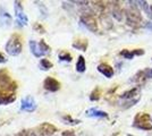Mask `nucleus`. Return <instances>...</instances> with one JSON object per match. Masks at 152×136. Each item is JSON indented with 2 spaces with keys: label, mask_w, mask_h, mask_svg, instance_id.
I'll use <instances>...</instances> for the list:
<instances>
[{
  "label": "nucleus",
  "mask_w": 152,
  "mask_h": 136,
  "mask_svg": "<svg viewBox=\"0 0 152 136\" xmlns=\"http://www.w3.org/2000/svg\"><path fill=\"white\" fill-rule=\"evenodd\" d=\"M22 38L18 34H14L10 36V39L8 40L6 44V51L10 56H17L22 51Z\"/></svg>",
  "instance_id": "obj_1"
},
{
  "label": "nucleus",
  "mask_w": 152,
  "mask_h": 136,
  "mask_svg": "<svg viewBox=\"0 0 152 136\" xmlns=\"http://www.w3.org/2000/svg\"><path fill=\"white\" fill-rule=\"evenodd\" d=\"M28 44H30L31 52L35 57H38V58L45 56V55H48V53L50 52V47L45 44V40H41L40 43H38V42L34 41V40H31Z\"/></svg>",
  "instance_id": "obj_2"
},
{
  "label": "nucleus",
  "mask_w": 152,
  "mask_h": 136,
  "mask_svg": "<svg viewBox=\"0 0 152 136\" xmlns=\"http://www.w3.org/2000/svg\"><path fill=\"white\" fill-rule=\"evenodd\" d=\"M16 87H17L16 83L12 81L10 76L7 74V71H0V89H2L5 91H14L16 90Z\"/></svg>",
  "instance_id": "obj_3"
},
{
  "label": "nucleus",
  "mask_w": 152,
  "mask_h": 136,
  "mask_svg": "<svg viewBox=\"0 0 152 136\" xmlns=\"http://www.w3.org/2000/svg\"><path fill=\"white\" fill-rule=\"evenodd\" d=\"M134 125L136 127H139V128H142V129H151L152 128L150 116L148 113H140V115H137V117L135 118Z\"/></svg>",
  "instance_id": "obj_4"
},
{
  "label": "nucleus",
  "mask_w": 152,
  "mask_h": 136,
  "mask_svg": "<svg viewBox=\"0 0 152 136\" xmlns=\"http://www.w3.org/2000/svg\"><path fill=\"white\" fill-rule=\"evenodd\" d=\"M15 16H16V22L18 23L19 26H25L28 23L27 16L23 12V7L18 1H15Z\"/></svg>",
  "instance_id": "obj_5"
},
{
  "label": "nucleus",
  "mask_w": 152,
  "mask_h": 136,
  "mask_svg": "<svg viewBox=\"0 0 152 136\" xmlns=\"http://www.w3.org/2000/svg\"><path fill=\"white\" fill-rule=\"evenodd\" d=\"M126 17H127V23H128L129 25L136 26L142 22V17H141L140 12L136 9V8H133V9L127 10Z\"/></svg>",
  "instance_id": "obj_6"
},
{
  "label": "nucleus",
  "mask_w": 152,
  "mask_h": 136,
  "mask_svg": "<svg viewBox=\"0 0 152 136\" xmlns=\"http://www.w3.org/2000/svg\"><path fill=\"white\" fill-rule=\"evenodd\" d=\"M81 23L83 25H85V27L90 30L91 32H96L98 30V25H96V20L95 18L91 15V14H85L81 17Z\"/></svg>",
  "instance_id": "obj_7"
},
{
  "label": "nucleus",
  "mask_w": 152,
  "mask_h": 136,
  "mask_svg": "<svg viewBox=\"0 0 152 136\" xmlns=\"http://www.w3.org/2000/svg\"><path fill=\"white\" fill-rule=\"evenodd\" d=\"M35 109H37V103H35V100L32 97H26L22 100V102H20V110L32 112Z\"/></svg>",
  "instance_id": "obj_8"
},
{
  "label": "nucleus",
  "mask_w": 152,
  "mask_h": 136,
  "mask_svg": "<svg viewBox=\"0 0 152 136\" xmlns=\"http://www.w3.org/2000/svg\"><path fill=\"white\" fill-rule=\"evenodd\" d=\"M38 130L41 135L50 136V135H53V134L57 132V128H56L53 125H51V124H49V123H43L38 127Z\"/></svg>",
  "instance_id": "obj_9"
},
{
  "label": "nucleus",
  "mask_w": 152,
  "mask_h": 136,
  "mask_svg": "<svg viewBox=\"0 0 152 136\" xmlns=\"http://www.w3.org/2000/svg\"><path fill=\"white\" fill-rule=\"evenodd\" d=\"M43 86L47 91H50V92H56L60 89V83L58 82L57 79L52 77H47L43 82Z\"/></svg>",
  "instance_id": "obj_10"
},
{
  "label": "nucleus",
  "mask_w": 152,
  "mask_h": 136,
  "mask_svg": "<svg viewBox=\"0 0 152 136\" xmlns=\"http://www.w3.org/2000/svg\"><path fill=\"white\" fill-rule=\"evenodd\" d=\"M98 71L108 78L113 77V75H114V69L109 65H107V64H100V65L98 66Z\"/></svg>",
  "instance_id": "obj_11"
},
{
  "label": "nucleus",
  "mask_w": 152,
  "mask_h": 136,
  "mask_svg": "<svg viewBox=\"0 0 152 136\" xmlns=\"http://www.w3.org/2000/svg\"><path fill=\"white\" fill-rule=\"evenodd\" d=\"M12 22V16L1 7L0 8V23L1 25H9Z\"/></svg>",
  "instance_id": "obj_12"
},
{
  "label": "nucleus",
  "mask_w": 152,
  "mask_h": 136,
  "mask_svg": "<svg viewBox=\"0 0 152 136\" xmlns=\"http://www.w3.org/2000/svg\"><path fill=\"white\" fill-rule=\"evenodd\" d=\"M15 100H16V97L13 95V94H4V93H0V105L12 103Z\"/></svg>",
  "instance_id": "obj_13"
},
{
  "label": "nucleus",
  "mask_w": 152,
  "mask_h": 136,
  "mask_svg": "<svg viewBox=\"0 0 152 136\" xmlns=\"http://www.w3.org/2000/svg\"><path fill=\"white\" fill-rule=\"evenodd\" d=\"M86 116L94 117V118H107L108 115L104 111L96 110V109H89V110L86 111Z\"/></svg>",
  "instance_id": "obj_14"
},
{
  "label": "nucleus",
  "mask_w": 152,
  "mask_h": 136,
  "mask_svg": "<svg viewBox=\"0 0 152 136\" xmlns=\"http://www.w3.org/2000/svg\"><path fill=\"white\" fill-rule=\"evenodd\" d=\"M139 93H140V87H134L132 90L123 93L121 97H123V99H133L135 95H139Z\"/></svg>",
  "instance_id": "obj_15"
},
{
  "label": "nucleus",
  "mask_w": 152,
  "mask_h": 136,
  "mask_svg": "<svg viewBox=\"0 0 152 136\" xmlns=\"http://www.w3.org/2000/svg\"><path fill=\"white\" fill-rule=\"evenodd\" d=\"M85 59L83 56H80L78 57V60H77V64H76V71H80V73H83L85 71Z\"/></svg>",
  "instance_id": "obj_16"
},
{
  "label": "nucleus",
  "mask_w": 152,
  "mask_h": 136,
  "mask_svg": "<svg viewBox=\"0 0 152 136\" xmlns=\"http://www.w3.org/2000/svg\"><path fill=\"white\" fill-rule=\"evenodd\" d=\"M86 45H88V42L86 41H76L75 43L73 44L74 48L76 49H78V50H82V51H85V49H86Z\"/></svg>",
  "instance_id": "obj_17"
},
{
  "label": "nucleus",
  "mask_w": 152,
  "mask_h": 136,
  "mask_svg": "<svg viewBox=\"0 0 152 136\" xmlns=\"http://www.w3.org/2000/svg\"><path fill=\"white\" fill-rule=\"evenodd\" d=\"M40 65H41V68L45 69V71L50 69L51 67H52V64H51L49 60H47V59H42V60L40 61Z\"/></svg>",
  "instance_id": "obj_18"
},
{
  "label": "nucleus",
  "mask_w": 152,
  "mask_h": 136,
  "mask_svg": "<svg viewBox=\"0 0 152 136\" xmlns=\"http://www.w3.org/2000/svg\"><path fill=\"white\" fill-rule=\"evenodd\" d=\"M59 59L61 60V61H72V56H70L69 53H67V52H61L60 55H59Z\"/></svg>",
  "instance_id": "obj_19"
},
{
  "label": "nucleus",
  "mask_w": 152,
  "mask_h": 136,
  "mask_svg": "<svg viewBox=\"0 0 152 136\" xmlns=\"http://www.w3.org/2000/svg\"><path fill=\"white\" fill-rule=\"evenodd\" d=\"M121 55L124 56L126 59H133V57L135 56L134 51H127V50H123V51L121 52Z\"/></svg>",
  "instance_id": "obj_20"
},
{
  "label": "nucleus",
  "mask_w": 152,
  "mask_h": 136,
  "mask_svg": "<svg viewBox=\"0 0 152 136\" xmlns=\"http://www.w3.org/2000/svg\"><path fill=\"white\" fill-rule=\"evenodd\" d=\"M99 97H100V90L99 89H96L92 92V94H91V97L90 99L92 100V101H95V100H99Z\"/></svg>",
  "instance_id": "obj_21"
},
{
  "label": "nucleus",
  "mask_w": 152,
  "mask_h": 136,
  "mask_svg": "<svg viewBox=\"0 0 152 136\" xmlns=\"http://www.w3.org/2000/svg\"><path fill=\"white\" fill-rule=\"evenodd\" d=\"M114 16L118 20H121V10L119 9V7H118V6H116V8L114 9Z\"/></svg>",
  "instance_id": "obj_22"
},
{
  "label": "nucleus",
  "mask_w": 152,
  "mask_h": 136,
  "mask_svg": "<svg viewBox=\"0 0 152 136\" xmlns=\"http://www.w3.org/2000/svg\"><path fill=\"white\" fill-rule=\"evenodd\" d=\"M63 119H64V120H65V121H66V123H65V124H67V121H69V124H72V125H75V124H78V123H80L78 120H73V119H72V118H70L69 116L64 117Z\"/></svg>",
  "instance_id": "obj_23"
},
{
  "label": "nucleus",
  "mask_w": 152,
  "mask_h": 136,
  "mask_svg": "<svg viewBox=\"0 0 152 136\" xmlns=\"http://www.w3.org/2000/svg\"><path fill=\"white\" fill-rule=\"evenodd\" d=\"M34 28H35V30H39V31H41V33H45V28H43L41 25H39V24H35V25H34Z\"/></svg>",
  "instance_id": "obj_24"
},
{
  "label": "nucleus",
  "mask_w": 152,
  "mask_h": 136,
  "mask_svg": "<svg viewBox=\"0 0 152 136\" xmlns=\"http://www.w3.org/2000/svg\"><path fill=\"white\" fill-rule=\"evenodd\" d=\"M63 136H74V132L72 130H67V132H64Z\"/></svg>",
  "instance_id": "obj_25"
},
{
  "label": "nucleus",
  "mask_w": 152,
  "mask_h": 136,
  "mask_svg": "<svg viewBox=\"0 0 152 136\" xmlns=\"http://www.w3.org/2000/svg\"><path fill=\"white\" fill-rule=\"evenodd\" d=\"M145 28L152 32V23H151V22H148V23H146V24H145Z\"/></svg>",
  "instance_id": "obj_26"
},
{
  "label": "nucleus",
  "mask_w": 152,
  "mask_h": 136,
  "mask_svg": "<svg viewBox=\"0 0 152 136\" xmlns=\"http://www.w3.org/2000/svg\"><path fill=\"white\" fill-rule=\"evenodd\" d=\"M6 61H7L6 57H5L2 53H0V64H2V63H6Z\"/></svg>",
  "instance_id": "obj_27"
},
{
  "label": "nucleus",
  "mask_w": 152,
  "mask_h": 136,
  "mask_svg": "<svg viewBox=\"0 0 152 136\" xmlns=\"http://www.w3.org/2000/svg\"><path fill=\"white\" fill-rule=\"evenodd\" d=\"M146 14H148V16H149V17L152 20V6L149 7V10L146 12Z\"/></svg>",
  "instance_id": "obj_28"
},
{
  "label": "nucleus",
  "mask_w": 152,
  "mask_h": 136,
  "mask_svg": "<svg viewBox=\"0 0 152 136\" xmlns=\"http://www.w3.org/2000/svg\"><path fill=\"white\" fill-rule=\"evenodd\" d=\"M32 136H38V135H32Z\"/></svg>",
  "instance_id": "obj_29"
},
{
  "label": "nucleus",
  "mask_w": 152,
  "mask_h": 136,
  "mask_svg": "<svg viewBox=\"0 0 152 136\" xmlns=\"http://www.w3.org/2000/svg\"><path fill=\"white\" fill-rule=\"evenodd\" d=\"M128 136H133V135H128Z\"/></svg>",
  "instance_id": "obj_30"
}]
</instances>
